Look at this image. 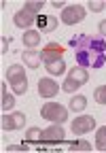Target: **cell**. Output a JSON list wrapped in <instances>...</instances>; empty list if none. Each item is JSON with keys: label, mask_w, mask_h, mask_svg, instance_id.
I'll return each mask as SVG.
<instances>
[{"label": "cell", "mask_w": 106, "mask_h": 153, "mask_svg": "<svg viewBox=\"0 0 106 153\" xmlns=\"http://www.w3.org/2000/svg\"><path fill=\"white\" fill-rule=\"evenodd\" d=\"M21 43L28 47V49H38V45H40V32L38 30H26L24 32V36H21Z\"/></svg>", "instance_id": "8fae6325"}, {"label": "cell", "mask_w": 106, "mask_h": 153, "mask_svg": "<svg viewBox=\"0 0 106 153\" xmlns=\"http://www.w3.org/2000/svg\"><path fill=\"white\" fill-rule=\"evenodd\" d=\"M4 76H7V83H9V85H11V83H17V81L28 79V76H26V70H24L21 64H13V66H9Z\"/></svg>", "instance_id": "30bf717a"}, {"label": "cell", "mask_w": 106, "mask_h": 153, "mask_svg": "<svg viewBox=\"0 0 106 153\" xmlns=\"http://www.w3.org/2000/svg\"><path fill=\"white\" fill-rule=\"evenodd\" d=\"M45 68H47L49 76H60V74H64V72H66V64H64V60L49 62V64H45Z\"/></svg>", "instance_id": "5bb4252c"}, {"label": "cell", "mask_w": 106, "mask_h": 153, "mask_svg": "<svg viewBox=\"0 0 106 153\" xmlns=\"http://www.w3.org/2000/svg\"><path fill=\"white\" fill-rule=\"evenodd\" d=\"M45 7V2L43 0H28V2H24V11H28V13H32L34 17L36 15H40V9Z\"/></svg>", "instance_id": "ac0fdd59"}, {"label": "cell", "mask_w": 106, "mask_h": 153, "mask_svg": "<svg viewBox=\"0 0 106 153\" xmlns=\"http://www.w3.org/2000/svg\"><path fill=\"white\" fill-rule=\"evenodd\" d=\"M85 108H87V98H85V96L77 94V96H72V98H70V111L81 113V111H85Z\"/></svg>", "instance_id": "2e32d148"}, {"label": "cell", "mask_w": 106, "mask_h": 153, "mask_svg": "<svg viewBox=\"0 0 106 153\" xmlns=\"http://www.w3.org/2000/svg\"><path fill=\"white\" fill-rule=\"evenodd\" d=\"M13 119H15V123H17V130L26 126V115L19 113V111H13Z\"/></svg>", "instance_id": "d4e9b609"}, {"label": "cell", "mask_w": 106, "mask_h": 153, "mask_svg": "<svg viewBox=\"0 0 106 153\" xmlns=\"http://www.w3.org/2000/svg\"><path fill=\"white\" fill-rule=\"evenodd\" d=\"M13 106H15V98H13V94L7 91V85H4V81H2V98H0V108H2V111H13Z\"/></svg>", "instance_id": "9a60e30c"}, {"label": "cell", "mask_w": 106, "mask_h": 153, "mask_svg": "<svg viewBox=\"0 0 106 153\" xmlns=\"http://www.w3.org/2000/svg\"><path fill=\"white\" fill-rule=\"evenodd\" d=\"M40 60H43L45 64L55 62V60H64V47H60V45H55V43L45 45V47L40 49Z\"/></svg>", "instance_id": "8992f818"}, {"label": "cell", "mask_w": 106, "mask_h": 153, "mask_svg": "<svg viewBox=\"0 0 106 153\" xmlns=\"http://www.w3.org/2000/svg\"><path fill=\"white\" fill-rule=\"evenodd\" d=\"M98 28H100V34H102V36L106 38V19H102V22L98 24Z\"/></svg>", "instance_id": "f1b7e54d"}, {"label": "cell", "mask_w": 106, "mask_h": 153, "mask_svg": "<svg viewBox=\"0 0 106 153\" xmlns=\"http://www.w3.org/2000/svg\"><path fill=\"white\" fill-rule=\"evenodd\" d=\"M68 76H70V79H74L79 85H85L87 81H89V72H87V68H83V66L70 68V70H68Z\"/></svg>", "instance_id": "4fadbf2b"}, {"label": "cell", "mask_w": 106, "mask_h": 153, "mask_svg": "<svg viewBox=\"0 0 106 153\" xmlns=\"http://www.w3.org/2000/svg\"><path fill=\"white\" fill-rule=\"evenodd\" d=\"M28 149H30L28 145H9V147H7V151H9V153H15V151H24V153H26Z\"/></svg>", "instance_id": "4316f807"}, {"label": "cell", "mask_w": 106, "mask_h": 153, "mask_svg": "<svg viewBox=\"0 0 106 153\" xmlns=\"http://www.w3.org/2000/svg\"><path fill=\"white\" fill-rule=\"evenodd\" d=\"M70 49L83 68H102L106 62V43L91 34H77L70 38Z\"/></svg>", "instance_id": "6da1fadb"}, {"label": "cell", "mask_w": 106, "mask_h": 153, "mask_svg": "<svg viewBox=\"0 0 106 153\" xmlns=\"http://www.w3.org/2000/svg\"><path fill=\"white\" fill-rule=\"evenodd\" d=\"M0 126H2V130H7V132H11V130H17V123H15V119H13V113H9V115H4V113H2V119H0Z\"/></svg>", "instance_id": "44dd1931"}, {"label": "cell", "mask_w": 106, "mask_h": 153, "mask_svg": "<svg viewBox=\"0 0 106 153\" xmlns=\"http://www.w3.org/2000/svg\"><path fill=\"white\" fill-rule=\"evenodd\" d=\"M85 19V7L81 4H68L64 11H62V22L66 26H74V24H81Z\"/></svg>", "instance_id": "3957f363"}, {"label": "cell", "mask_w": 106, "mask_h": 153, "mask_svg": "<svg viewBox=\"0 0 106 153\" xmlns=\"http://www.w3.org/2000/svg\"><path fill=\"white\" fill-rule=\"evenodd\" d=\"M40 136H43V130H38V128H28L24 138H26V143H38Z\"/></svg>", "instance_id": "ffe728a7"}, {"label": "cell", "mask_w": 106, "mask_h": 153, "mask_svg": "<svg viewBox=\"0 0 106 153\" xmlns=\"http://www.w3.org/2000/svg\"><path fill=\"white\" fill-rule=\"evenodd\" d=\"M13 24L17 26V28H26V30H30V26H34L36 24V17H34L32 13H28V11H17L15 15H13Z\"/></svg>", "instance_id": "9c48e42d"}, {"label": "cell", "mask_w": 106, "mask_h": 153, "mask_svg": "<svg viewBox=\"0 0 106 153\" xmlns=\"http://www.w3.org/2000/svg\"><path fill=\"white\" fill-rule=\"evenodd\" d=\"M11 87H13V94H17V96H24V94L28 91V79H24V81H17V83H11Z\"/></svg>", "instance_id": "cb8c5ba5"}, {"label": "cell", "mask_w": 106, "mask_h": 153, "mask_svg": "<svg viewBox=\"0 0 106 153\" xmlns=\"http://www.w3.org/2000/svg\"><path fill=\"white\" fill-rule=\"evenodd\" d=\"M68 151H72V153H89L91 151V145L87 143V140H74V143H70V147H68Z\"/></svg>", "instance_id": "e0dca14e"}, {"label": "cell", "mask_w": 106, "mask_h": 153, "mask_svg": "<svg viewBox=\"0 0 106 153\" xmlns=\"http://www.w3.org/2000/svg\"><path fill=\"white\" fill-rule=\"evenodd\" d=\"M40 117L47 119V121H51V123H62L64 126L68 121V111L60 102H47L40 108Z\"/></svg>", "instance_id": "7a4b0ae2"}, {"label": "cell", "mask_w": 106, "mask_h": 153, "mask_svg": "<svg viewBox=\"0 0 106 153\" xmlns=\"http://www.w3.org/2000/svg\"><path fill=\"white\" fill-rule=\"evenodd\" d=\"M7 51H9V38L2 36V53H7Z\"/></svg>", "instance_id": "f546056e"}, {"label": "cell", "mask_w": 106, "mask_h": 153, "mask_svg": "<svg viewBox=\"0 0 106 153\" xmlns=\"http://www.w3.org/2000/svg\"><path fill=\"white\" fill-rule=\"evenodd\" d=\"M51 4H53V7H55V9H62V11H64V9L68 7V4L64 2V0H53V2H51Z\"/></svg>", "instance_id": "83f0119b"}, {"label": "cell", "mask_w": 106, "mask_h": 153, "mask_svg": "<svg viewBox=\"0 0 106 153\" xmlns=\"http://www.w3.org/2000/svg\"><path fill=\"white\" fill-rule=\"evenodd\" d=\"M21 60H24V64L28 66V68H38L40 66V51H36V49H26L24 53H21Z\"/></svg>", "instance_id": "7c38bea8"}, {"label": "cell", "mask_w": 106, "mask_h": 153, "mask_svg": "<svg viewBox=\"0 0 106 153\" xmlns=\"http://www.w3.org/2000/svg\"><path fill=\"white\" fill-rule=\"evenodd\" d=\"M36 26H38V32L43 34V32H53L57 28V19H55V15H45V13H40V15H36Z\"/></svg>", "instance_id": "ba28073f"}, {"label": "cell", "mask_w": 106, "mask_h": 153, "mask_svg": "<svg viewBox=\"0 0 106 153\" xmlns=\"http://www.w3.org/2000/svg\"><path fill=\"white\" fill-rule=\"evenodd\" d=\"M57 91H60V85L51 76H45V79L38 81V96H43V98H53Z\"/></svg>", "instance_id": "52a82bcc"}, {"label": "cell", "mask_w": 106, "mask_h": 153, "mask_svg": "<svg viewBox=\"0 0 106 153\" xmlns=\"http://www.w3.org/2000/svg\"><path fill=\"white\" fill-rule=\"evenodd\" d=\"M64 138H66V130L62 128V123H51L49 128L43 130V136H40L43 143H62Z\"/></svg>", "instance_id": "277c9868"}, {"label": "cell", "mask_w": 106, "mask_h": 153, "mask_svg": "<svg viewBox=\"0 0 106 153\" xmlns=\"http://www.w3.org/2000/svg\"><path fill=\"white\" fill-rule=\"evenodd\" d=\"M79 87H81V85H79L74 79H70V76H66V81H64V85H62V89H64L66 94H74Z\"/></svg>", "instance_id": "603a6c76"}, {"label": "cell", "mask_w": 106, "mask_h": 153, "mask_svg": "<svg viewBox=\"0 0 106 153\" xmlns=\"http://www.w3.org/2000/svg\"><path fill=\"white\" fill-rule=\"evenodd\" d=\"M93 100H96L98 104H104V106H106V85L96 87V91H93Z\"/></svg>", "instance_id": "7402d4cb"}, {"label": "cell", "mask_w": 106, "mask_h": 153, "mask_svg": "<svg viewBox=\"0 0 106 153\" xmlns=\"http://www.w3.org/2000/svg\"><path fill=\"white\" fill-rule=\"evenodd\" d=\"M96 149L98 151H106V126L96 132Z\"/></svg>", "instance_id": "d6986e66"}, {"label": "cell", "mask_w": 106, "mask_h": 153, "mask_svg": "<svg viewBox=\"0 0 106 153\" xmlns=\"http://www.w3.org/2000/svg\"><path fill=\"white\" fill-rule=\"evenodd\" d=\"M93 128H96V119L91 117V115H79L77 119H72V132L79 134V136L91 132Z\"/></svg>", "instance_id": "5b68a950"}, {"label": "cell", "mask_w": 106, "mask_h": 153, "mask_svg": "<svg viewBox=\"0 0 106 153\" xmlns=\"http://www.w3.org/2000/svg\"><path fill=\"white\" fill-rule=\"evenodd\" d=\"M104 7H106L104 0H89V11H93V13H100Z\"/></svg>", "instance_id": "484cf974"}]
</instances>
